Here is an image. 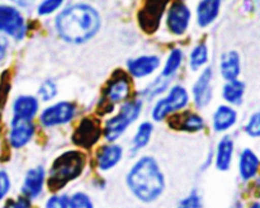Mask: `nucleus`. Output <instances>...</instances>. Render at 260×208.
Wrapping results in <instances>:
<instances>
[{
  "label": "nucleus",
  "instance_id": "obj_1",
  "mask_svg": "<svg viewBox=\"0 0 260 208\" xmlns=\"http://www.w3.org/2000/svg\"><path fill=\"white\" fill-rule=\"evenodd\" d=\"M102 25L101 14L91 5L78 3L65 8L55 19L58 37L68 43L83 45L96 36Z\"/></svg>",
  "mask_w": 260,
  "mask_h": 208
},
{
  "label": "nucleus",
  "instance_id": "obj_2",
  "mask_svg": "<svg viewBox=\"0 0 260 208\" xmlns=\"http://www.w3.org/2000/svg\"><path fill=\"white\" fill-rule=\"evenodd\" d=\"M126 185L136 199L142 203L155 202L165 190V175L152 156H141L128 170Z\"/></svg>",
  "mask_w": 260,
  "mask_h": 208
},
{
  "label": "nucleus",
  "instance_id": "obj_3",
  "mask_svg": "<svg viewBox=\"0 0 260 208\" xmlns=\"http://www.w3.org/2000/svg\"><path fill=\"white\" fill-rule=\"evenodd\" d=\"M86 165V155L79 150H69L53 160L48 170L46 184L52 192H60L73 180L83 174Z\"/></svg>",
  "mask_w": 260,
  "mask_h": 208
},
{
  "label": "nucleus",
  "instance_id": "obj_4",
  "mask_svg": "<svg viewBox=\"0 0 260 208\" xmlns=\"http://www.w3.org/2000/svg\"><path fill=\"white\" fill-rule=\"evenodd\" d=\"M144 100L141 98H129L119 104V109L114 116L106 119L103 126V136L107 142H116L124 134L129 126L141 116Z\"/></svg>",
  "mask_w": 260,
  "mask_h": 208
},
{
  "label": "nucleus",
  "instance_id": "obj_5",
  "mask_svg": "<svg viewBox=\"0 0 260 208\" xmlns=\"http://www.w3.org/2000/svg\"><path fill=\"white\" fill-rule=\"evenodd\" d=\"M190 101L189 91L184 85L175 84L168 89L164 96L156 99L151 109V118L155 122H161L169 118L172 114L182 112L188 107Z\"/></svg>",
  "mask_w": 260,
  "mask_h": 208
},
{
  "label": "nucleus",
  "instance_id": "obj_6",
  "mask_svg": "<svg viewBox=\"0 0 260 208\" xmlns=\"http://www.w3.org/2000/svg\"><path fill=\"white\" fill-rule=\"evenodd\" d=\"M131 88L132 84L128 75L123 71H116L104 88L103 95L98 103V112H101V114L112 113L116 104H121L129 99Z\"/></svg>",
  "mask_w": 260,
  "mask_h": 208
},
{
  "label": "nucleus",
  "instance_id": "obj_7",
  "mask_svg": "<svg viewBox=\"0 0 260 208\" xmlns=\"http://www.w3.org/2000/svg\"><path fill=\"white\" fill-rule=\"evenodd\" d=\"M27 32L28 27L22 12L15 5L0 3V34L14 41H22Z\"/></svg>",
  "mask_w": 260,
  "mask_h": 208
},
{
  "label": "nucleus",
  "instance_id": "obj_8",
  "mask_svg": "<svg viewBox=\"0 0 260 208\" xmlns=\"http://www.w3.org/2000/svg\"><path fill=\"white\" fill-rule=\"evenodd\" d=\"M78 114V107L69 100H58L43 108L40 113V123L45 128L63 126L73 121Z\"/></svg>",
  "mask_w": 260,
  "mask_h": 208
},
{
  "label": "nucleus",
  "instance_id": "obj_9",
  "mask_svg": "<svg viewBox=\"0 0 260 208\" xmlns=\"http://www.w3.org/2000/svg\"><path fill=\"white\" fill-rule=\"evenodd\" d=\"M103 128L101 127V122L93 117H84L74 131L71 140L78 147L88 150L101 140Z\"/></svg>",
  "mask_w": 260,
  "mask_h": 208
},
{
  "label": "nucleus",
  "instance_id": "obj_10",
  "mask_svg": "<svg viewBox=\"0 0 260 208\" xmlns=\"http://www.w3.org/2000/svg\"><path fill=\"white\" fill-rule=\"evenodd\" d=\"M36 133V126L33 121L12 117L8 129V144L12 149L20 150L32 141Z\"/></svg>",
  "mask_w": 260,
  "mask_h": 208
},
{
  "label": "nucleus",
  "instance_id": "obj_11",
  "mask_svg": "<svg viewBox=\"0 0 260 208\" xmlns=\"http://www.w3.org/2000/svg\"><path fill=\"white\" fill-rule=\"evenodd\" d=\"M213 68L211 66L202 68L200 76L192 88V98L197 109H205L213 99Z\"/></svg>",
  "mask_w": 260,
  "mask_h": 208
},
{
  "label": "nucleus",
  "instance_id": "obj_12",
  "mask_svg": "<svg viewBox=\"0 0 260 208\" xmlns=\"http://www.w3.org/2000/svg\"><path fill=\"white\" fill-rule=\"evenodd\" d=\"M192 19V12L187 4L178 0L169 7L167 13V27L174 36H183L188 30Z\"/></svg>",
  "mask_w": 260,
  "mask_h": 208
},
{
  "label": "nucleus",
  "instance_id": "obj_13",
  "mask_svg": "<svg viewBox=\"0 0 260 208\" xmlns=\"http://www.w3.org/2000/svg\"><path fill=\"white\" fill-rule=\"evenodd\" d=\"M161 66V58L157 55H141L129 58L126 63L127 73L131 78L142 80L154 75Z\"/></svg>",
  "mask_w": 260,
  "mask_h": 208
},
{
  "label": "nucleus",
  "instance_id": "obj_14",
  "mask_svg": "<svg viewBox=\"0 0 260 208\" xmlns=\"http://www.w3.org/2000/svg\"><path fill=\"white\" fill-rule=\"evenodd\" d=\"M46 179H47V172L42 165L30 167L27 170L23 178L22 187H20V194L25 195L30 200H35L41 197L45 189Z\"/></svg>",
  "mask_w": 260,
  "mask_h": 208
},
{
  "label": "nucleus",
  "instance_id": "obj_15",
  "mask_svg": "<svg viewBox=\"0 0 260 208\" xmlns=\"http://www.w3.org/2000/svg\"><path fill=\"white\" fill-rule=\"evenodd\" d=\"M238 170L244 183L254 180L260 172V156L250 147H244L239 154Z\"/></svg>",
  "mask_w": 260,
  "mask_h": 208
},
{
  "label": "nucleus",
  "instance_id": "obj_16",
  "mask_svg": "<svg viewBox=\"0 0 260 208\" xmlns=\"http://www.w3.org/2000/svg\"><path fill=\"white\" fill-rule=\"evenodd\" d=\"M41 100L32 94H20L13 99L12 117L33 121L40 112Z\"/></svg>",
  "mask_w": 260,
  "mask_h": 208
},
{
  "label": "nucleus",
  "instance_id": "obj_17",
  "mask_svg": "<svg viewBox=\"0 0 260 208\" xmlns=\"http://www.w3.org/2000/svg\"><path fill=\"white\" fill-rule=\"evenodd\" d=\"M239 121V112L235 107L220 104L212 114V128L217 133H226L236 126Z\"/></svg>",
  "mask_w": 260,
  "mask_h": 208
},
{
  "label": "nucleus",
  "instance_id": "obj_18",
  "mask_svg": "<svg viewBox=\"0 0 260 208\" xmlns=\"http://www.w3.org/2000/svg\"><path fill=\"white\" fill-rule=\"evenodd\" d=\"M169 126L173 129H178V131L196 133V132L205 129L206 122L201 114L188 111L179 114H172L169 119Z\"/></svg>",
  "mask_w": 260,
  "mask_h": 208
},
{
  "label": "nucleus",
  "instance_id": "obj_19",
  "mask_svg": "<svg viewBox=\"0 0 260 208\" xmlns=\"http://www.w3.org/2000/svg\"><path fill=\"white\" fill-rule=\"evenodd\" d=\"M123 157V147L114 142L103 145L96 151V166L101 171H109L121 162Z\"/></svg>",
  "mask_w": 260,
  "mask_h": 208
},
{
  "label": "nucleus",
  "instance_id": "obj_20",
  "mask_svg": "<svg viewBox=\"0 0 260 208\" xmlns=\"http://www.w3.org/2000/svg\"><path fill=\"white\" fill-rule=\"evenodd\" d=\"M235 141L230 134H225L217 142L215 151V166L218 171H229L234 161Z\"/></svg>",
  "mask_w": 260,
  "mask_h": 208
},
{
  "label": "nucleus",
  "instance_id": "obj_21",
  "mask_svg": "<svg viewBox=\"0 0 260 208\" xmlns=\"http://www.w3.org/2000/svg\"><path fill=\"white\" fill-rule=\"evenodd\" d=\"M241 68H243L241 67V57L238 51L230 50L221 55L218 70H220V75L223 80L231 81L240 79Z\"/></svg>",
  "mask_w": 260,
  "mask_h": 208
},
{
  "label": "nucleus",
  "instance_id": "obj_22",
  "mask_svg": "<svg viewBox=\"0 0 260 208\" xmlns=\"http://www.w3.org/2000/svg\"><path fill=\"white\" fill-rule=\"evenodd\" d=\"M222 0H201L197 5V24L201 28H207L217 19Z\"/></svg>",
  "mask_w": 260,
  "mask_h": 208
},
{
  "label": "nucleus",
  "instance_id": "obj_23",
  "mask_svg": "<svg viewBox=\"0 0 260 208\" xmlns=\"http://www.w3.org/2000/svg\"><path fill=\"white\" fill-rule=\"evenodd\" d=\"M245 94L246 84L243 80H240V79L225 81V84L222 86V91H221L223 101L226 104H229V106L235 107V108L236 107H240L244 103Z\"/></svg>",
  "mask_w": 260,
  "mask_h": 208
},
{
  "label": "nucleus",
  "instance_id": "obj_24",
  "mask_svg": "<svg viewBox=\"0 0 260 208\" xmlns=\"http://www.w3.org/2000/svg\"><path fill=\"white\" fill-rule=\"evenodd\" d=\"M170 79L164 78V76L159 75L155 79H152L144 89L139 91V98H141L142 100H154V99L160 98L162 96V94L167 93L168 89L170 85Z\"/></svg>",
  "mask_w": 260,
  "mask_h": 208
},
{
  "label": "nucleus",
  "instance_id": "obj_25",
  "mask_svg": "<svg viewBox=\"0 0 260 208\" xmlns=\"http://www.w3.org/2000/svg\"><path fill=\"white\" fill-rule=\"evenodd\" d=\"M152 132H154V124H152V122L145 121L139 124L131 141V149L129 150H131L132 155H136L137 152L144 150L149 145L150 140L152 137Z\"/></svg>",
  "mask_w": 260,
  "mask_h": 208
},
{
  "label": "nucleus",
  "instance_id": "obj_26",
  "mask_svg": "<svg viewBox=\"0 0 260 208\" xmlns=\"http://www.w3.org/2000/svg\"><path fill=\"white\" fill-rule=\"evenodd\" d=\"M183 58H184L183 51L180 50V48H173L169 52V55H168L167 60H165L160 75L172 80V79L178 74L179 68L182 67Z\"/></svg>",
  "mask_w": 260,
  "mask_h": 208
},
{
  "label": "nucleus",
  "instance_id": "obj_27",
  "mask_svg": "<svg viewBox=\"0 0 260 208\" xmlns=\"http://www.w3.org/2000/svg\"><path fill=\"white\" fill-rule=\"evenodd\" d=\"M210 60V51L206 43H198L189 53V68L192 71H201L205 68Z\"/></svg>",
  "mask_w": 260,
  "mask_h": 208
},
{
  "label": "nucleus",
  "instance_id": "obj_28",
  "mask_svg": "<svg viewBox=\"0 0 260 208\" xmlns=\"http://www.w3.org/2000/svg\"><path fill=\"white\" fill-rule=\"evenodd\" d=\"M58 86L52 79H46L37 90V96L42 101H51L57 96Z\"/></svg>",
  "mask_w": 260,
  "mask_h": 208
},
{
  "label": "nucleus",
  "instance_id": "obj_29",
  "mask_svg": "<svg viewBox=\"0 0 260 208\" xmlns=\"http://www.w3.org/2000/svg\"><path fill=\"white\" fill-rule=\"evenodd\" d=\"M69 208H95L90 195L85 192H75L69 197Z\"/></svg>",
  "mask_w": 260,
  "mask_h": 208
},
{
  "label": "nucleus",
  "instance_id": "obj_30",
  "mask_svg": "<svg viewBox=\"0 0 260 208\" xmlns=\"http://www.w3.org/2000/svg\"><path fill=\"white\" fill-rule=\"evenodd\" d=\"M244 132L251 138H260V111L254 112L249 116L244 126Z\"/></svg>",
  "mask_w": 260,
  "mask_h": 208
},
{
  "label": "nucleus",
  "instance_id": "obj_31",
  "mask_svg": "<svg viewBox=\"0 0 260 208\" xmlns=\"http://www.w3.org/2000/svg\"><path fill=\"white\" fill-rule=\"evenodd\" d=\"M65 0H42L37 7V14L41 17L53 14L62 7Z\"/></svg>",
  "mask_w": 260,
  "mask_h": 208
},
{
  "label": "nucleus",
  "instance_id": "obj_32",
  "mask_svg": "<svg viewBox=\"0 0 260 208\" xmlns=\"http://www.w3.org/2000/svg\"><path fill=\"white\" fill-rule=\"evenodd\" d=\"M177 208H203L202 197L197 190H192L187 197L178 202Z\"/></svg>",
  "mask_w": 260,
  "mask_h": 208
},
{
  "label": "nucleus",
  "instance_id": "obj_33",
  "mask_svg": "<svg viewBox=\"0 0 260 208\" xmlns=\"http://www.w3.org/2000/svg\"><path fill=\"white\" fill-rule=\"evenodd\" d=\"M45 208H69V195L65 193H55L46 200Z\"/></svg>",
  "mask_w": 260,
  "mask_h": 208
},
{
  "label": "nucleus",
  "instance_id": "obj_34",
  "mask_svg": "<svg viewBox=\"0 0 260 208\" xmlns=\"http://www.w3.org/2000/svg\"><path fill=\"white\" fill-rule=\"evenodd\" d=\"M12 189V179L8 171L0 169V203L5 200Z\"/></svg>",
  "mask_w": 260,
  "mask_h": 208
},
{
  "label": "nucleus",
  "instance_id": "obj_35",
  "mask_svg": "<svg viewBox=\"0 0 260 208\" xmlns=\"http://www.w3.org/2000/svg\"><path fill=\"white\" fill-rule=\"evenodd\" d=\"M4 208H32V200L25 195L20 194L15 199L7 200Z\"/></svg>",
  "mask_w": 260,
  "mask_h": 208
},
{
  "label": "nucleus",
  "instance_id": "obj_36",
  "mask_svg": "<svg viewBox=\"0 0 260 208\" xmlns=\"http://www.w3.org/2000/svg\"><path fill=\"white\" fill-rule=\"evenodd\" d=\"M10 50V41L7 36L0 34V65L8 58Z\"/></svg>",
  "mask_w": 260,
  "mask_h": 208
},
{
  "label": "nucleus",
  "instance_id": "obj_37",
  "mask_svg": "<svg viewBox=\"0 0 260 208\" xmlns=\"http://www.w3.org/2000/svg\"><path fill=\"white\" fill-rule=\"evenodd\" d=\"M9 2L12 3L13 5H15L17 8H27L32 4L33 0H9Z\"/></svg>",
  "mask_w": 260,
  "mask_h": 208
},
{
  "label": "nucleus",
  "instance_id": "obj_38",
  "mask_svg": "<svg viewBox=\"0 0 260 208\" xmlns=\"http://www.w3.org/2000/svg\"><path fill=\"white\" fill-rule=\"evenodd\" d=\"M249 3V5L251 7V9L256 13L260 17V0H246Z\"/></svg>",
  "mask_w": 260,
  "mask_h": 208
},
{
  "label": "nucleus",
  "instance_id": "obj_39",
  "mask_svg": "<svg viewBox=\"0 0 260 208\" xmlns=\"http://www.w3.org/2000/svg\"><path fill=\"white\" fill-rule=\"evenodd\" d=\"M248 208H260V200H255V202H253Z\"/></svg>",
  "mask_w": 260,
  "mask_h": 208
},
{
  "label": "nucleus",
  "instance_id": "obj_40",
  "mask_svg": "<svg viewBox=\"0 0 260 208\" xmlns=\"http://www.w3.org/2000/svg\"><path fill=\"white\" fill-rule=\"evenodd\" d=\"M256 178H258V180H256V188H258V195L260 198V172H259V175Z\"/></svg>",
  "mask_w": 260,
  "mask_h": 208
}]
</instances>
